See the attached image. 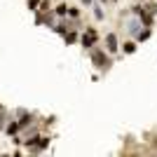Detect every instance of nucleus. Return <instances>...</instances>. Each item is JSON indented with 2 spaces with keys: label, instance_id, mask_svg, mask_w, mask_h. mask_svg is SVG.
Here are the masks:
<instances>
[{
  "label": "nucleus",
  "instance_id": "obj_10",
  "mask_svg": "<svg viewBox=\"0 0 157 157\" xmlns=\"http://www.w3.org/2000/svg\"><path fill=\"white\" fill-rule=\"evenodd\" d=\"M68 14H71V17H78L80 12H78V7H68Z\"/></svg>",
  "mask_w": 157,
  "mask_h": 157
},
{
  "label": "nucleus",
  "instance_id": "obj_11",
  "mask_svg": "<svg viewBox=\"0 0 157 157\" xmlns=\"http://www.w3.org/2000/svg\"><path fill=\"white\" fill-rule=\"evenodd\" d=\"M148 38H150V31H143L141 35H138V40H148Z\"/></svg>",
  "mask_w": 157,
  "mask_h": 157
},
{
  "label": "nucleus",
  "instance_id": "obj_6",
  "mask_svg": "<svg viewBox=\"0 0 157 157\" xmlns=\"http://www.w3.org/2000/svg\"><path fill=\"white\" fill-rule=\"evenodd\" d=\"M63 35H66V45H73V42L78 40V35H75V33H73V31H66Z\"/></svg>",
  "mask_w": 157,
  "mask_h": 157
},
{
  "label": "nucleus",
  "instance_id": "obj_12",
  "mask_svg": "<svg viewBox=\"0 0 157 157\" xmlns=\"http://www.w3.org/2000/svg\"><path fill=\"white\" fill-rule=\"evenodd\" d=\"M82 2H92V0H82Z\"/></svg>",
  "mask_w": 157,
  "mask_h": 157
},
{
  "label": "nucleus",
  "instance_id": "obj_13",
  "mask_svg": "<svg viewBox=\"0 0 157 157\" xmlns=\"http://www.w3.org/2000/svg\"><path fill=\"white\" fill-rule=\"evenodd\" d=\"M0 110H2V103H0Z\"/></svg>",
  "mask_w": 157,
  "mask_h": 157
},
{
  "label": "nucleus",
  "instance_id": "obj_7",
  "mask_svg": "<svg viewBox=\"0 0 157 157\" xmlns=\"http://www.w3.org/2000/svg\"><path fill=\"white\" fill-rule=\"evenodd\" d=\"M124 52L127 54H134V52H136V42H124Z\"/></svg>",
  "mask_w": 157,
  "mask_h": 157
},
{
  "label": "nucleus",
  "instance_id": "obj_4",
  "mask_svg": "<svg viewBox=\"0 0 157 157\" xmlns=\"http://www.w3.org/2000/svg\"><path fill=\"white\" fill-rule=\"evenodd\" d=\"M17 124H19V131H21V129H26L28 124H33V115H26V113H21V120L17 122Z\"/></svg>",
  "mask_w": 157,
  "mask_h": 157
},
{
  "label": "nucleus",
  "instance_id": "obj_8",
  "mask_svg": "<svg viewBox=\"0 0 157 157\" xmlns=\"http://www.w3.org/2000/svg\"><path fill=\"white\" fill-rule=\"evenodd\" d=\"M66 12H68V5H63V2H61V5L56 7V14H59V17H63Z\"/></svg>",
  "mask_w": 157,
  "mask_h": 157
},
{
  "label": "nucleus",
  "instance_id": "obj_2",
  "mask_svg": "<svg viewBox=\"0 0 157 157\" xmlns=\"http://www.w3.org/2000/svg\"><path fill=\"white\" fill-rule=\"evenodd\" d=\"M92 59H94V63H96L98 68H103V71L108 68V66H110V59H105L103 52H94V54H92Z\"/></svg>",
  "mask_w": 157,
  "mask_h": 157
},
{
  "label": "nucleus",
  "instance_id": "obj_3",
  "mask_svg": "<svg viewBox=\"0 0 157 157\" xmlns=\"http://www.w3.org/2000/svg\"><path fill=\"white\" fill-rule=\"evenodd\" d=\"M105 49H108L110 54H115V52H117V35H115V33L105 35Z\"/></svg>",
  "mask_w": 157,
  "mask_h": 157
},
{
  "label": "nucleus",
  "instance_id": "obj_5",
  "mask_svg": "<svg viewBox=\"0 0 157 157\" xmlns=\"http://www.w3.org/2000/svg\"><path fill=\"white\" fill-rule=\"evenodd\" d=\"M5 131H7V136H17V134H19V124H17V122H10V124L5 127Z\"/></svg>",
  "mask_w": 157,
  "mask_h": 157
},
{
  "label": "nucleus",
  "instance_id": "obj_9",
  "mask_svg": "<svg viewBox=\"0 0 157 157\" xmlns=\"http://www.w3.org/2000/svg\"><path fill=\"white\" fill-rule=\"evenodd\" d=\"M40 0H28V10H38Z\"/></svg>",
  "mask_w": 157,
  "mask_h": 157
},
{
  "label": "nucleus",
  "instance_id": "obj_1",
  "mask_svg": "<svg viewBox=\"0 0 157 157\" xmlns=\"http://www.w3.org/2000/svg\"><path fill=\"white\" fill-rule=\"evenodd\" d=\"M96 38H98L96 31H94V28H87V35H82V47H85V49H92Z\"/></svg>",
  "mask_w": 157,
  "mask_h": 157
}]
</instances>
